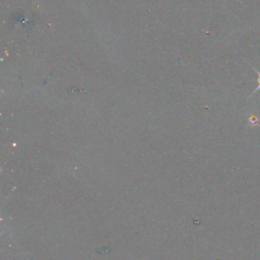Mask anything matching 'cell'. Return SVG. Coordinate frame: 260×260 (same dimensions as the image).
<instances>
[{"label":"cell","mask_w":260,"mask_h":260,"mask_svg":"<svg viewBox=\"0 0 260 260\" xmlns=\"http://www.w3.org/2000/svg\"><path fill=\"white\" fill-rule=\"evenodd\" d=\"M255 71L257 72V74H258V79H257V82H258V86H257V88H256V90L254 91V93L256 92V91H259L260 90V72L259 71H257L256 69H255Z\"/></svg>","instance_id":"1"}]
</instances>
